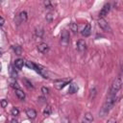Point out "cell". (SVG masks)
<instances>
[{
    "mask_svg": "<svg viewBox=\"0 0 123 123\" xmlns=\"http://www.w3.org/2000/svg\"><path fill=\"white\" fill-rule=\"evenodd\" d=\"M37 50H38V52L44 54V53H46V52L49 51V46L46 43H43L42 42V43H40V44L37 45Z\"/></svg>",
    "mask_w": 123,
    "mask_h": 123,
    "instance_id": "cell-10",
    "label": "cell"
},
{
    "mask_svg": "<svg viewBox=\"0 0 123 123\" xmlns=\"http://www.w3.org/2000/svg\"><path fill=\"white\" fill-rule=\"evenodd\" d=\"M84 118H85V120H86V122H88V123H90V122L93 121V115H92L90 112H86Z\"/></svg>",
    "mask_w": 123,
    "mask_h": 123,
    "instance_id": "cell-18",
    "label": "cell"
},
{
    "mask_svg": "<svg viewBox=\"0 0 123 123\" xmlns=\"http://www.w3.org/2000/svg\"><path fill=\"white\" fill-rule=\"evenodd\" d=\"M35 33H36V36H37V37H42V36H43V34H44V31H43V29H36Z\"/></svg>",
    "mask_w": 123,
    "mask_h": 123,
    "instance_id": "cell-23",
    "label": "cell"
},
{
    "mask_svg": "<svg viewBox=\"0 0 123 123\" xmlns=\"http://www.w3.org/2000/svg\"><path fill=\"white\" fill-rule=\"evenodd\" d=\"M121 86H122V80H121V77H118V78H116L112 82L111 86V89H110V93L116 94L120 90Z\"/></svg>",
    "mask_w": 123,
    "mask_h": 123,
    "instance_id": "cell-2",
    "label": "cell"
},
{
    "mask_svg": "<svg viewBox=\"0 0 123 123\" xmlns=\"http://www.w3.org/2000/svg\"><path fill=\"white\" fill-rule=\"evenodd\" d=\"M12 123H18V122H17L15 119H12Z\"/></svg>",
    "mask_w": 123,
    "mask_h": 123,
    "instance_id": "cell-34",
    "label": "cell"
},
{
    "mask_svg": "<svg viewBox=\"0 0 123 123\" xmlns=\"http://www.w3.org/2000/svg\"><path fill=\"white\" fill-rule=\"evenodd\" d=\"M23 65H24V61L22 59H17V60L14 61V66H15L16 69H18V70L22 69Z\"/></svg>",
    "mask_w": 123,
    "mask_h": 123,
    "instance_id": "cell-14",
    "label": "cell"
},
{
    "mask_svg": "<svg viewBox=\"0 0 123 123\" xmlns=\"http://www.w3.org/2000/svg\"><path fill=\"white\" fill-rule=\"evenodd\" d=\"M11 113H12V115H13V116H17V115L19 114V110H18L17 108H12V111H11Z\"/></svg>",
    "mask_w": 123,
    "mask_h": 123,
    "instance_id": "cell-26",
    "label": "cell"
},
{
    "mask_svg": "<svg viewBox=\"0 0 123 123\" xmlns=\"http://www.w3.org/2000/svg\"><path fill=\"white\" fill-rule=\"evenodd\" d=\"M78 89H79L78 85L75 84V83H71L70 86H69V90H68V92L71 93V94H73V93H76V92L78 91Z\"/></svg>",
    "mask_w": 123,
    "mask_h": 123,
    "instance_id": "cell-15",
    "label": "cell"
},
{
    "mask_svg": "<svg viewBox=\"0 0 123 123\" xmlns=\"http://www.w3.org/2000/svg\"><path fill=\"white\" fill-rule=\"evenodd\" d=\"M25 64H26V66L28 67V68H30V69H34L35 70V66H36V64L34 63V62H25Z\"/></svg>",
    "mask_w": 123,
    "mask_h": 123,
    "instance_id": "cell-25",
    "label": "cell"
},
{
    "mask_svg": "<svg viewBox=\"0 0 123 123\" xmlns=\"http://www.w3.org/2000/svg\"><path fill=\"white\" fill-rule=\"evenodd\" d=\"M60 43L62 44V46H67L69 43V33L66 30H63L61 34V40Z\"/></svg>",
    "mask_w": 123,
    "mask_h": 123,
    "instance_id": "cell-3",
    "label": "cell"
},
{
    "mask_svg": "<svg viewBox=\"0 0 123 123\" xmlns=\"http://www.w3.org/2000/svg\"><path fill=\"white\" fill-rule=\"evenodd\" d=\"M45 18H46V20H47L48 22H51V21L53 20V14H52L51 12H48V13L46 14Z\"/></svg>",
    "mask_w": 123,
    "mask_h": 123,
    "instance_id": "cell-29",
    "label": "cell"
},
{
    "mask_svg": "<svg viewBox=\"0 0 123 123\" xmlns=\"http://www.w3.org/2000/svg\"><path fill=\"white\" fill-rule=\"evenodd\" d=\"M96 94H97V92H96V89L95 88L90 89V91H89V99H94V97L96 96Z\"/></svg>",
    "mask_w": 123,
    "mask_h": 123,
    "instance_id": "cell-24",
    "label": "cell"
},
{
    "mask_svg": "<svg viewBox=\"0 0 123 123\" xmlns=\"http://www.w3.org/2000/svg\"><path fill=\"white\" fill-rule=\"evenodd\" d=\"M12 49H13V51H14V53L16 54V55H21L22 54V47L21 46H19V45H13L12 46Z\"/></svg>",
    "mask_w": 123,
    "mask_h": 123,
    "instance_id": "cell-19",
    "label": "cell"
},
{
    "mask_svg": "<svg viewBox=\"0 0 123 123\" xmlns=\"http://www.w3.org/2000/svg\"><path fill=\"white\" fill-rule=\"evenodd\" d=\"M1 53H2V51H1V49H0V54H1Z\"/></svg>",
    "mask_w": 123,
    "mask_h": 123,
    "instance_id": "cell-37",
    "label": "cell"
},
{
    "mask_svg": "<svg viewBox=\"0 0 123 123\" xmlns=\"http://www.w3.org/2000/svg\"><path fill=\"white\" fill-rule=\"evenodd\" d=\"M63 123H69V120H68V119H64Z\"/></svg>",
    "mask_w": 123,
    "mask_h": 123,
    "instance_id": "cell-35",
    "label": "cell"
},
{
    "mask_svg": "<svg viewBox=\"0 0 123 123\" xmlns=\"http://www.w3.org/2000/svg\"><path fill=\"white\" fill-rule=\"evenodd\" d=\"M70 30H71L74 34H76V33L78 32V25H77V23L71 22V24H70Z\"/></svg>",
    "mask_w": 123,
    "mask_h": 123,
    "instance_id": "cell-20",
    "label": "cell"
},
{
    "mask_svg": "<svg viewBox=\"0 0 123 123\" xmlns=\"http://www.w3.org/2000/svg\"><path fill=\"white\" fill-rule=\"evenodd\" d=\"M107 123H117V122L115 121V119H113V118H111V119H109V120L107 121Z\"/></svg>",
    "mask_w": 123,
    "mask_h": 123,
    "instance_id": "cell-31",
    "label": "cell"
},
{
    "mask_svg": "<svg viewBox=\"0 0 123 123\" xmlns=\"http://www.w3.org/2000/svg\"><path fill=\"white\" fill-rule=\"evenodd\" d=\"M110 10H111V4H109V3L105 4V5L103 6V8H102V10H101L100 13H99L100 18H104V16H106V15L109 13Z\"/></svg>",
    "mask_w": 123,
    "mask_h": 123,
    "instance_id": "cell-6",
    "label": "cell"
},
{
    "mask_svg": "<svg viewBox=\"0 0 123 123\" xmlns=\"http://www.w3.org/2000/svg\"><path fill=\"white\" fill-rule=\"evenodd\" d=\"M8 82H9V85H10L12 88H14V89H18V88H19V85H18L16 79L11 77V78L8 80Z\"/></svg>",
    "mask_w": 123,
    "mask_h": 123,
    "instance_id": "cell-11",
    "label": "cell"
},
{
    "mask_svg": "<svg viewBox=\"0 0 123 123\" xmlns=\"http://www.w3.org/2000/svg\"><path fill=\"white\" fill-rule=\"evenodd\" d=\"M1 68H2V66H1V64H0V71H1Z\"/></svg>",
    "mask_w": 123,
    "mask_h": 123,
    "instance_id": "cell-36",
    "label": "cell"
},
{
    "mask_svg": "<svg viewBox=\"0 0 123 123\" xmlns=\"http://www.w3.org/2000/svg\"><path fill=\"white\" fill-rule=\"evenodd\" d=\"M116 102V94H112V93H109L101 111H100V116H105L109 111L110 110L112 109V107L114 106Z\"/></svg>",
    "mask_w": 123,
    "mask_h": 123,
    "instance_id": "cell-1",
    "label": "cell"
},
{
    "mask_svg": "<svg viewBox=\"0 0 123 123\" xmlns=\"http://www.w3.org/2000/svg\"><path fill=\"white\" fill-rule=\"evenodd\" d=\"M0 106H1L2 108H6V107L8 106V100H6V99H2V100L0 101Z\"/></svg>",
    "mask_w": 123,
    "mask_h": 123,
    "instance_id": "cell-27",
    "label": "cell"
},
{
    "mask_svg": "<svg viewBox=\"0 0 123 123\" xmlns=\"http://www.w3.org/2000/svg\"><path fill=\"white\" fill-rule=\"evenodd\" d=\"M77 49L81 53H84L86 51V41L84 39H79L77 41Z\"/></svg>",
    "mask_w": 123,
    "mask_h": 123,
    "instance_id": "cell-7",
    "label": "cell"
},
{
    "mask_svg": "<svg viewBox=\"0 0 123 123\" xmlns=\"http://www.w3.org/2000/svg\"><path fill=\"white\" fill-rule=\"evenodd\" d=\"M90 34H91V26H90V24H86L82 31V36L86 37H89Z\"/></svg>",
    "mask_w": 123,
    "mask_h": 123,
    "instance_id": "cell-8",
    "label": "cell"
},
{
    "mask_svg": "<svg viewBox=\"0 0 123 123\" xmlns=\"http://www.w3.org/2000/svg\"><path fill=\"white\" fill-rule=\"evenodd\" d=\"M9 73H10V76H11L12 78H14V79L18 76L17 71L15 70V68H14L12 64H10V65H9Z\"/></svg>",
    "mask_w": 123,
    "mask_h": 123,
    "instance_id": "cell-13",
    "label": "cell"
},
{
    "mask_svg": "<svg viewBox=\"0 0 123 123\" xmlns=\"http://www.w3.org/2000/svg\"><path fill=\"white\" fill-rule=\"evenodd\" d=\"M41 92H42L44 95H45V94L47 95V94L49 93V89H48L47 87H45V86H42V87H41Z\"/></svg>",
    "mask_w": 123,
    "mask_h": 123,
    "instance_id": "cell-30",
    "label": "cell"
},
{
    "mask_svg": "<svg viewBox=\"0 0 123 123\" xmlns=\"http://www.w3.org/2000/svg\"><path fill=\"white\" fill-rule=\"evenodd\" d=\"M14 91H15V95L17 96V98H18L19 100H24V99H25V93H24L20 88L14 89Z\"/></svg>",
    "mask_w": 123,
    "mask_h": 123,
    "instance_id": "cell-17",
    "label": "cell"
},
{
    "mask_svg": "<svg viewBox=\"0 0 123 123\" xmlns=\"http://www.w3.org/2000/svg\"><path fill=\"white\" fill-rule=\"evenodd\" d=\"M51 111H52L51 107H50V106H47V107L44 109V111H43V115H45V116H49L50 113H51Z\"/></svg>",
    "mask_w": 123,
    "mask_h": 123,
    "instance_id": "cell-22",
    "label": "cell"
},
{
    "mask_svg": "<svg viewBox=\"0 0 123 123\" xmlns=\"http://www.w3.org/2000/svg\"><path fill=\"white\" fill-rule=\"evenodd\" d=\"M38 100H39L40 102H44V100H45V99H44L43 97H39V98H38Z\"/></svg>",
    "mask_w": 123,
    "mask_h": 123,
    "instance_id": "cell-33",
    "label": "cell"
},
{
    "mask_svg": "<svg viewBox=\"0 0 123 123\" xmlns=\"http://www.w3.org/2000/svg\"><path fill=\"white\" fill-rule=\"evenodd\" d=\"M18 18H19V22H20V23L26 22V21H27V18H28L27 12H21L18 14Z\"/></svg>",
    "mask_w": 123,
    "mask_h": 123,
    "instance_id": "cell-16",
    "label": "cell"
},
{
    "mask_svg": "<svg viewBox=\"0 0 123 123\" xmlns=\"http://www.w3.org/2000/svg\"><path fill=\"white\" fill-rule=\"evenodd\" d=\"M67 84H69V81H56L55 82V87L59 90L63 88Z\"/></svg>",
    "mask_w": 123,
    "mask_h": 123,
    "instance_id": "cell-9",
    "label": "cell"
},
{
    "mask_svg": "<svg viewBox=\"0 0 123 123\" xmlns=\"http://www.w3.org/2000/svg\"><path fill=\"white\" fill-rule=\"evenodd\" d=\"M98 25L100 26V28H101L102 30H104V31H106V32H110V33L111 32V29L109 23L106 21L105 18H99V19H98Z\"/></svg>",
    "mask_w": 123,
    "mask_h": 123,
    "instance_id": "cell-4",
    "label": "cell"
},
{
    "mask_svg": "<svg viewBox=\"0 0 123 123\" xmlns=\"http://www.w3.org/2000/svg\"><path fill=\"white\" fill-rule=\"evenodd\" d=\"M4 23H5V20H4V18H3L2 16H0V26H2Z\"/></svg>",
    "mask_w": 123,
    "mask_h": 123,
    "instance_id": "cell-32",
    "label": "cell"
},
{
    "mask_svg": "<svg viewBox=\"0 0 123 123\" xmlns=\"http://www.w3.org/2000/svg\"><path fill=\"white\" fill-rule=\"evenodd\" d=\"M35 70H36L39 75H41L44 79H48V78H49V76H48V72H47V70H46L45 68H43V67H41V66L36 64V66H35Z\"/></svg>",
    "mask_w": 123,
    "mask_h": 123,
    "instance_id": "cell-5",
    "label": "cell"
},
{
    "mask_svg": "<svg viewBox=\"0 0 123 123\" xmlns=\"http://www.w3.org/2000/svg\"><path fill=\"white\" fill-rule=\"evenodd\" d=\"M26 115L31 119H35L37 117V111L34 109H28L26 111Z\"/></svg>",
    "mask_w": 123,
    "mask_h": 123,
    "instance_id": "cell-12",
    "label": "cell"
},
{
    "mask_svg": "<svg viewBox=\"0 0 123 123\" xmlns=\"http://www.w3.org/2000/svg\"><path fill=\"white\" fill-rule=\"evenodd\" d=\"M44 6H45V8L48 9V10H50V9L53 8V6H52V4H51L50 1H44Z\"/></svg>",
    "mask_w": 123,
    "mask_h": 123,
    "instance_id": "cell-28",
    "label": "cell"
},
{
    "mask_svg": "<svg viewBox=\"0 0 123 123\" xmlns=\"http://www.w3.org/2000/svg\"><path fill=\"white\" fill-rule=\"evenodd\" d=\"M23 83L25 84V86H26V87H27L28 89H32V88H34V86L32 85V83H31L29 80H27V79H23Z\"/></svg>",
    "mask_w": 123,
    "mask_h": 123,
    "instance_id": "cell-21",
    "label": "cell"
}]
</instances>
